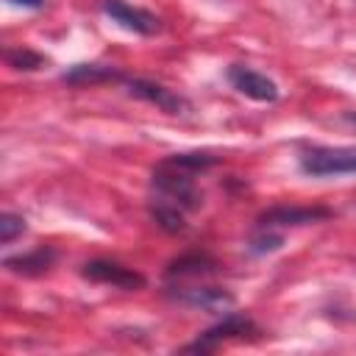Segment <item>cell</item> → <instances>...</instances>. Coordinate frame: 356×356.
Masks as SVG:
<instances>
[{
  "label": "cell",
  "instance_id": "6da1fadb",
  "mask_svg": "<svg viewBox=\"0 0 356 356\" xmlns=\"http://www.w3.org/2000/svg\"><path fill=\"white\" fill-rule=\"evenodd\" d=\"M150 189H153V197L167 200V203H172L178 209H184V211H195L203 203V195L195 186L192 172L178 170V167H170L164 161L156 167V172L150 178Z\"/></svg>",
  "mask_w": 356,
  "mask_h": 356
},
{
  "label": "cell",
  "instance_id": "7a4b0ae2",
  "mask_svg": "<svg viewBox=\"0 0 356 356\" xmlns=\"http://www.w3.org/2000/svg\"><path fill=\"white\" fill-rule=\"evenodd\" d=\"M300 170L312 178L353 175L356 172V147H312L300 156Z\"/></svg>",
  "mask_w": 356,
  "mask_h": 356
},
{
  "label": "cell",
  "instance_id": "3957f363",
  "mask_svg": "<svg viewBox=\"0 0 356 356\" xmlns=\"http://www.w3.org/2000/svg\"><path fill=\"white\" fill-rule=\"evenodd\" d=\"M250 334H261L259 331V325L250 320V317H245V314H236V312H228V314H222V320L217 323V325H211L209 331H203L195 342H189L184 350H189V353H206V350H214L217 345H222V342H228V339H245V337H250Z\"/></svg>",
  "mask_w": 356,
  "mask_h": 356
},
{
  "label": "cell",
  "instance_id": "277c9868",
  "mask_svg": "<svg viewBox=\"0 0 356 356\" xmlns=\"http://www.w3.org/2000/svg\"><path fill=\"white\" fill-rule=\"evenodd\" d=\"M81 275L95 281V284H108V286H117V289H142L147 281L142 273L131 270V267H122L117 261H108V259H95V261H86L81 267Z\"/></svg>",
  "mask_w": 356,
  "mask_h": 356
},
{
  "label": "cell",
  "instance_id": "5b68a950",
  "mask_svg": "<svg viewBox=\"0 0 356 356\" xmlns=\"http://www.w3.org/2000/svg\"><path fill=\"white\" fill-rule=\"evenodd\" d=\"M228 83L239 95H245V97H250L256 103L278 100V83L273 78H267L264 72H256V70H250L245 64H231L228 67Z\"/></svg>",
  "mask_w": 356,
  "mask_h": 356
},
{
  "label": "cell",
  "instance_id": "8992f818",
  "mask_svg": "<svg viewBox=\"0 0 356 356\" xmlns=\"http://www.w3.org/2000/svg\"><path fill=\"white\" fill-rule=\"evenodd\" d=\"M170 295L181 306L200 309V312H209V314H228L236 303L234 295L228 289H220V286H181Z\"/></svg>",
  "mask_w": 356,
  "mask_h": 356
},
{
  "label": "cell",
  "instance_id": "52a82bcc",
  "mask_svg": "<svg viewBox=\"0 0 356 356\" xmlns=\"http://www.w3.org/2000/svg\"><path fill=\"white\" fill-rule=\"evenodd\" d=\"M103 11L117 22L122 25L125 31H134L139 36H153L161 31V19L156 14H150L147 8H139V6H131L125 0H103Z\"/></svg>",
  "mask_w": 356,
  "mask_h": 356
},
{
  "label": "cell",
  "instance_id": "ba28073f",
  "mask_svg": "<svg viewBox=\"0 0 356 356\" xmlns=\"http://www.w3.org/2000/svg\"><path fill=\"white\" fill-rule=\"evenodd\" d=\"M128 92H131L134 97H139V100L153 103V106L161 108L164 114H175V117H178V114H186V111L192 108L184 95H178V92L167 89V86H161V83H156V81L134 78V81H128Z\"/></svg>",
  "mask_w": 356,
  "mask_h": 356
},
{
  "label": "cell",
  "instance_id": "9c48e42d",
  "mask_svg": "<svg viewBox=\"0 0 356 356\" xmlns=\"http://www.w3.org/2000/svg\"><path fill=\"white\" fill-rule=\"evenodd\" d=\"M325 217H331L325 206H273L261 211L256 222L270 231V228H286V225H309Z\"/></svg>",
  "mask_w": 356,
  "mask_h": 356
},
{
  "label": "cell",
  "instance_id": "30bf717a",
  "mask_svg": "<svg viewBox=\"0 0 356 356\" xmlns=\"http://www.w3.org/2000/svg\"><path fill=\"white\" fill-rule=\"evenodd\" d=\"M56 261V250L50 248H36L31 253H22V256H8L3 261V267L8 273H17V275H42L53 267Z\"/></svg>",
  "mask_w": 356,
  "mask_h": 356
},
{
  "label": "cell",
  "instance_id": "8fae6325",
  "mask_svg": "<svg viewBox=\"0 0 356 356\" xmlns=\"http://www.w3.org/2000/svg\"><path fill=\"white\" fill-rule=\"evenodd\" d=\"M120 70L117 67H108V64H75L70 67L61 81L64 83H72V86H86V83H103V81H120Z\"/></svg>",
  "mask_w": 356,
  "mask_h": 356
},
{
  "label": "cell",
  "instance_id": "7c38bea8",
  "mask_svg": "<svg viewBox=\"0 0 356 356\" xmlns=\"http://www.w3.org/2000/svg\"><path fill=\"white\" fill-rule=\"evenodd\" d=\"M147 211H150L153 222H156L161 231H167V234H181V231H186L184 209H178V206H172V203H167V200L153 197L150 206H147Z\"/></svg>",
  "mask_w": 356,
  "mask_h": 356
},
{
  "label": "cell",
  "instance_id": "4fadbf2b",
  "mask_svg": "<svg viewBox=\"0 0 356 356\" xmlns=\"http://www.w3.org/2000/svg\"><path fill=\"white\" fill-rule=\"evenodd\" d=\"M217 270V261L206 253H186V256H178L175 261H170L167 267V275L170 278H181V275H206V273H214Z\"/></svg>",
  "mask_w": 356,
  "mask_h": 356
},
{
  "label": "cell",
  "instance_id": "5bb4252c",
  "mask_svg": "<svg viewBox=\"0 0 356 356\" xmlns=\"http://www.w3.org/2000/svg\"><path fill=\"white\" fill-rule=\"evenodd\" d=\"M217 161H220V156H214V153H178V156L164 159V164L178 167V170H186V172H197V170L214 167Z\"/></svg>",
  "mask_w": 356,
  "mask_h": 356
},
{
  "label": "cell",
  "instance_id": "9a60e30c",
  "mask_svg": "<svg viewBox=\"0 0 356 356\" xmlns=\"http://www.w3.org/2000/svg\"><path fill=\"white\" fill-rule=\"evenodd\" d=\"M6 64L14 67V70H39L44 64V56L28 50V47H14V50H6Z\"/></svg>",
  "mask_w": 356,
  "mask_h": 356
},
{
  "label": "cell",
  "instance_id": "2e32d148",
  "mask_svg": "<svg viewBox=\"0 0 356 356\" xmlns=\"http://www.w3.org/2000/svg\"><path fill=\"white\" fill-rule=\"evenodd\" d=\"M22 234H25V220L19 214H11V211L0 214V242L3 245H11Z\"/></svg>",
  "mask_w": 356,
  "mask_h": 356
},
{
  "label": "cell",
  "instance_id": "e0dca14e",
  "mask_svg": "<svg viewBox=\"0 0 356 356\" xmlns=\"http://www.w3.org/2000/svg\"><path fill=\"white\" fill-rule=\"evenodd\" d=\"M281 236L278 234H264V236H256L253 242H250V250L253 253H267V250H278L281 248Z\"/></svg>",
  "mask_w": 356,
  "mask_h": 356
},
{
  "label": "cell",
  "instance_id": "ac0fdd59",
  "mask_svg": "<svg viewBox=\"0 0 356 356\" xmlns=\"http://www.w3.org/2000/svg\"><path fill=\"white\" fill-rule=\"evenodd\" d=\"M8 3H14V6H25V8H42V6H44V0H8Z\"/></svg>",
  "mask_w": 356,
  "mask_h": 356
}]
</instances>
